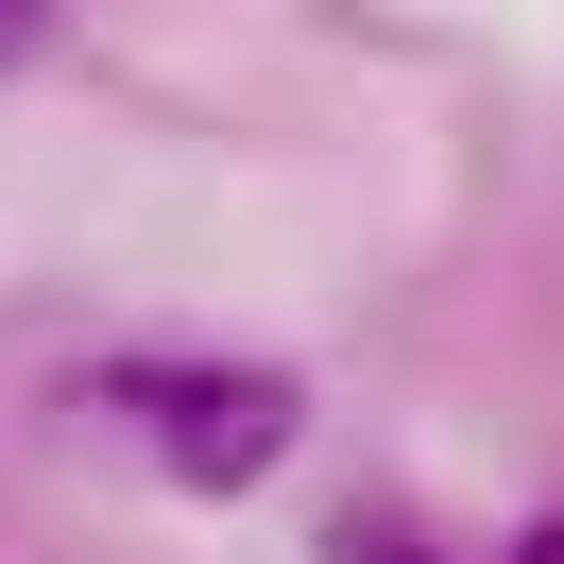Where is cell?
Listing matches in <instances>:
<instances>
[{
  "mask_svg": "<svg viewBox=\"0 0 564 564\" xmlns=\"http://www.w3.org/2000/svg\"><path fill=\"white\" fill-rule=\"evenodd\" d=\"M325 564H445V547H427L411 513H343V530H325Z\"/></svg>",
  "mask_w": 564,
  "mask_h": 564,
  "instance_id": "obj_2",
  "label": "cell"
},
{
  "mask_svg": "<svg viewBox=\"0 0 564 564\" xmlns=\"http://www.w3.org/2000/svg\"><path fill=\"white\" fill-rule=\"evenodd\" d=\"M0 69H35V0H0Z\"/></svg>",
  "mask_w": 564,
  "mask_h": 564,
  "instance_id": "obj_3",
  "label": "cell"
},
{
  "mask_svg": "<svg viewBox=\"0 0 564 564\" xmlns=\"http://www.w3.org/2000/svg\"><path fill=\"white\" fill-rule=\"evenodd\" d=\"M104 411H138L154 479H188V496H257L291 445H308V393L257 377V359H120Z\"/></svg>",
  "mask_w": 564,
  "mask_h": 564,
  "instance_id": "obj_1",
  "label": "cell"
},
{
  "mask_svg": "<svg viewBox=\"0 0 564 564\" xmlns=\"http://www.w3.org/2000/svg\"><path fill=\"white\" fill-rule=\"evenodd\" d=\"M513 564H564V530H530V547H513Z\"/></svg>",
  "mask_w": 564,
  "mask_h": 564,
  "instance_id": "obj_4",
  "label": "cell"
}]
</instances>
